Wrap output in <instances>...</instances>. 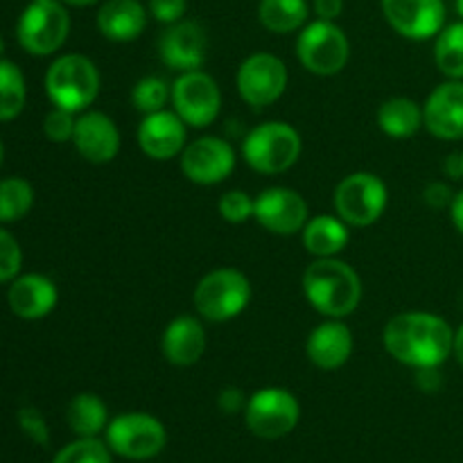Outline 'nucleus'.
Returning a JSON list of instances; mask_svg holds the SVG:
<instances>
[{
    "label": "nucleus",
    "mask_w": 463,
    "mask_h": 463,
    "mask_svg": "<svg viewBox=\"0 0 463 463\" xmlns=\"http://www.w3.org/2000/svg\"><path fill=\"white\" fill-rule=\"evenodd\" d=\"M71 34V16L61 0H32L16 25L18 43L34 57L54 54Z\"/></svg>",
    "instance_id": "obj_7"
},
{
    "label": "nucleus",
    "mask_w": 463,
    "mask_h": 463,
    "mask_svg": "<svg viewBox=\"0 0 463 463\" xmlns=\"http://www.w3.org/2000/svg\"><path fill=\"white\" fill-rule=\"evenodd\" d=\"M312 9L321 21H337L344 12V0H312Z\"/></svg>",
    "instance_id": "obj_41"
},
{
    "label": "nucleus",
    "mask_w": 463,
    "mask_h": 463,
    "mask_svg": "<svg viewBox=\"0 0 463 463\" xmlns=\"http://www.w3.org/2000/svg\"><path fill=\"white\" fill-rule=\"evenodd\" d=\"M45 93L54 107L81 113L99 95V71L84 54H61L45 72Z\"/></svg>",
    "instance_id": "obj_3"
},
{
    "label": "nucleus",
    "mask_w": 463,
    "mask_h": 463,
    "mask_svg": "<svg viewBox=\"0 0 463 463\" xmlns=\"http://www.w3.org/2000/svg\"><path fill=\"white\" fill-rule=\"evenodd\" d=\"M18 428L23 430L25 437H30L36 446H48L50 441V430L48 423H45L43 414H41L36 407H21L18 410Z\"/></svg>",
    "instance_id": "obj_36"
},
{
    "label": "nucleus",
    "mask_w": 463,
    "mask_h": 463,
    "mask_svg": "<svg viewBox=\"0 0 463 463\" xmlns=\"http://www.w3.org/2000/svg\"><path fill=\"white\" fill-rule=\"evenodd\" d=\"M63 5H72V7H89V5H95L98 0H61Z\"/></svg>",
    "instance_id": "obj_45"
},
{
    "label": "nucleus",
    "mask_w": 463,
    "mask_h": 463,
    "mask_svg": "<svg viewBox=\"0 0 463 463\" xmlns=\"http://www.w3.org/2000/svg\"><path fill=\"white\" fill-rule=\"evenodd\" d=\"M452 355L457 357L459 366L463 369V324L455 330V344H452Z\"/></svg>",
    "instance_id": "obj_44"
},
{
    "label": "nucleus",
    "mask_w": 463,
    "mask_h": 463,
    "mask_svg": "<svg viewBox=\"0 0 463 463\" xmlns=\"http://www.w3.org/2000/svg\"><path fill=\"white\" fill-rule=\"evenodd\" d=\"M446 172L452 176V179H461V154H452V156L446 158Z\"/></svg>",
    "instance_id": "obj_43"
},
{
    "label": "nucleus",
    "mask_w": 463,
    "mask_h": 463,
    "mask_svg": "<svg viewBox=\"0 0 463 463\" xmlns=\"http://www.w3.org/2000/svg\"><path fill=\"white\" fill-rule=\"evenodd\" d=\"M172 98V84H167L161 77H143L134 84L131 89V104L138 113L149 116V113H156L165 109V104Z\"/></svg>",
    "instance_id": "obj_31"
},
{
    "label": "nucleus",
    "mask_w": 463,
    "mask_h": 463,
    "mask_svg": "<svg viewBox=\"0 0 463 463\" xmlns=\"http://www.w3.org/2000/svg\"><path fill=\"white\" fill-rule=\"evenodd\" d=\"M0 165H3V143H0Z\"/></svg>",
    "instance_id": "obj_48"
},
{
    "label": "nucleus",
    "mask_w": 463,
    "mask_h": 463,
    "mask_svg": "<svg viewBox=\"0 0 463 463\" xmlns=\"http://www.w3.org/2000/svg\"><path fill=\"white\" fill-rule=\"evenodd\" d=\"M249 398L244 396L242 389L238 387H224L217 396V407H220L224 414H238V411H244Z\"/></svg>",
    "instance_id": "obj_39"
},
{
    "label": "nucleus",
    "mask_w": 463,
    "mask_h": 463,
    "mask_svg": "<svg viewBox=\"0 0 463 463\" xmlns=\"http://www.w3.org/2000/svg\"><path fill=\"white\" fill-rule=\"evenodd\" d=\"M66 419L77 437H98V434L102 432V430H107L109 425L107 402H104L98 393H77L71 401V405H68Z\"/></svg>",
    "instance_id": "obj_27"
},
{
    "label": "nucleus",
    "mask_w": 463,
    "mask_h": 463,
    "mask_svg": "<svg viewBox=\"0 0 463 463\" xmlns=\"http://www.w3.org/2000/svg\"><path fill=\"white\" fill-rule=\"evenodd\" d=\"M77 118L72 111H66L61 107H54L52 111H48L43 120V134L50 143H72V134H75Z\"/></svg>",
    "instance_id": "obj_34"
},
{
    "label": "nucleus",
    "mask_w": 463,
    "mask_h": 463,
    "mask_svg": "<svg viewBox=\"0 0 463 463\" xmlns=\"http://www.w3.org/2000/svg\"><path fill=\"white\" fill-rule=\"evenodd\" d=\"M172 111L181 118L188 127L203 129L213 125L220 116L222 109V90L217 81L208 72L188 71L179 72L172 81Z\"/></svg>",
    "instance_id": "obj_11"
},
{
    "label": "nucleus",
    "mask_w": 463,
    "mask_h": 463,
    "mask_svg": "<svg viewBox=\"0 0 463 463\" xmlns=\"http://www.w3.org/2000/svg\"><path fill=\"white\" fill-rule=\"evenodd\" d=\"M3 48H5V43H3V34H0V54H3Z\"/></svg>",
    "instance_id": "obj_47"
},
{
    "label": "nucleus",
    "mask_w": 463,
    "mask_h": 463,
    "mask_svg": "<svg viewBox=\"0 0 463 463\" xmlns=\"http://www.w3.org/2000/svg\"><path fill=\"white\" fill-rule=\"evenodd\" d=\"M389 25L410 41L434 39L446 23L443 0H380Z\"/></svg>",
    "instance_id": "obj_15"
},
{
    "label": "nucleus",
    "mask_w": 463,
    "mask_h": 463,
    "mask_svg": "<svg viewBox=\"0 0 463 463\" xmlns=\"http://www.w3.org/2000/svg\"><path fill=\"white\" fill-rule=\"evenodd\" d=\"M375 120L384 136L405 140L419 134L423 127V107L416 99L398 95V98H389L380 104Z\"/></svg>",
    "instance_id": "obj_25"
},
{
    "label": "nucleus",
    "mask_w": 463,
    "mask_h": 463,
    "mask_svg": "<svg viewBox=\"0 0 463 463\" xmlns=\"http://www.w3.org/2000/svg\"><path fill=\"white\" fill-rule=\"evenodd\" d=\"M443 378L439 369H416V387L425 393H437L441 389Z\"/></svg>",
    "instance_id": "obj_40"
},
{
    "label": "nucleus",
    "mask_w": 463,
    "mask_h": 463,
    "mask_svg": "<svg viewBox=\"0 0 463 463\" xmlns=\"http://www.w3.org/2000/svg\"><path fill=\"white\" fill-rule=\"evenodd\" d=\"M253 208H256V199L249 197L244 190H229L217 202V211H220L222 220L229 224H244L253 217Z\"/></svg>",
    "instance_id": "obj_33"
},
{
    "label": "nucleus",
    "mask_w": 463,
    "mask_h": 463,
    "mask_svg": "<svg viewBox=\"0 0 463 463\" xmlns=\"http://www.w3.org/2000/svg\"><path fill=\"white\" fill-rule=\"evenodd\" d=\"M57 285L43 274L16 276L9 285V310L25 321H36L48 317L57 307Z\"/></svg>",
    "instance_id": "obj_21"
},
{
    "label": "nucleus",
    "mask_w": 463,
    "mask_h": 463,
    "mask_svg": "<svg viewBox=\"0 0 463 463\" xmlns=\"http://www.w3.org/2000/svg\"><path fill=\"white\" fill-rule=\"evenodd\" d=\"M384 351L410 369H441L452 355L455 330L434 312H401L383 333Z\"/></svg>",
    "instance_id": "obj_1"
},
{
    "label": "nucleus",
    "mask_w": 463,
    "mask_h": 463,
    "mask_svg": "<svg viewBox=\"0 0 463 463\" xmlns=\"http://www.w3.org/2000/svg\"><path fill=\"white\" fill-rule=\"evenodd\" d=\"M303 140L292 125L280 120L253 127L242 140V158L253 172L283 175L298 161Z\"/></svg>",
    "instance_id": "obj_5"
},
{
    "label": "nucleus",
    "mask_w": 463,
    "mask_h": 463,
    "mask_svg": "<svg viewBox=\"0 0 463 463\" xmlns=\"http://www.w3.org/2000/svg\"><path fill=\"white\" fill-rule=\"evenodd\" d=\"M389 203V190L373 172H353L344 176L333 194L335 215L348 226L364 229L383 217Z\"/></svg>",
    "instance_id": "obj_8"
},
{
    "label": "nucleus",
    "mask_w": 463,
    "mask_h": 463,
    "mask_svg": "<svg viewBox=\"0 0 463 463\" xmlns=\"http://www.w3.org/2000/svg\"><path fill=\"white\" fill-rule=\"evenodd\" d=\"M301 405L297 396L283 387L258 389L244 407V423L258 439H283L297 428Z\"/></svg>",
    "instance_id": "obj_10"
},
{
    "label": "nucleus",
    "mask_w": 463,
    "mask_h": 463,
    "mask_svg": "<svg viewBox=\"0 0 463 463\" xmlns=\"http://www.w3.org/2000/svg\"><path fill=\"white\" fill-rule=\"evenodd\" d=\"M289 72L283 59L269 52H253L240 63L235 84L238 93L249 107L265 109L279 102L288 90Z\"/></svg>",
    "instance_id": "obj_12"
},
{
    "label": "nucleus",
    "mask_w": 463,
    "mask_h": 463,
    "mask_svg": "<svg viewBox=\"0 0 463 463\" xmlns=\"http://www.w3.org/2000/svg\"><path fill=\"white\" fill-rule=\"evenodd\" d=\"M461 172H463V152H461Z\"/></svg>",
    "instance_id": "obj_49"
},
{
    "label": "nucleus",
    "mask_w": 463,
    "mask_h": 463,
    "mask_svg": "<svg viewBox=\"0 0 463 463\" xmlns=\"http://www.w3.org/2000/svg\"><path fill=\"white\" fill-rule=\"evenodd\" d=\"M455 7H457V14H459L463 21V0H455Z\"/></svg>",
    "instance_id": "obj_46"
},
{
    "label": "nucleus",
    "mask_w": 463,
    "mask_h": 463,
    "mask_svg": "<svg viewBox=\"0 0 463 463\" xmlns=\"http://www.w3.org/2000/svg\"><path fill=\"white\" fill-rule=\"evenodd\" d=\"M208 34L197 21H179L167 25L158 39V57L170 71H199L206 61Z\"/></svg>",
    "instance_id": "obj_16"
},
{
    "label": "nucleus",
    "mask_w": 463,
    "mask_h": 463,
    "mask_svg": "<svg viewBox=\"0 0 463 463\" xmlns=\"http://www.w3.org/2000/svg\"><path fill=\"white\" fill-rule=\"evenodd\" d=\"M235 170V149L229 140L202 136L181 152V172L197 185H217Z\"/></svg>",
    "instance_id": "obj_13"
},
{
    "label": "nucleus",
    "mask_w": 463,
    "mask_h": 463,
    "mask_svg": "<svg viewBox=\"0 0 463 463\" xmlns=\"http://www.w3.org/2000/svg\"><path fill=\"white\" fill-rule=\"evenodd\" d=\"M297 57L307 72L317 77H333L346 68L351 43L335 21L307 23L297 39Z\"/></svg>",
    "instance_id": "obj_6"
},
{
    "label": "nucleus",
    "mask_w": 463,
    "mask_h": 463,
    "mask_svg": "<svg viewBox=\"0 0 463 463\" xmlns=\"http://www.w3.org/2000/svg\"><path fill=\"white\" fill-rule=\"evenodd\" d=\"M136 140H138L140 152L147 158L170 161V158L181 156L188 145V125L175 111L163 109L140 120Z\"/></svg>",
    "instance_id": "obj_17"
},
{
    "label": "nucleus",
    "mask_w": 463,
    "mask_h": 463,
    "mask_svg": "<svg viewBox=\"0 0 463 463\" xmlns=\"http://www.w3.org/2000/svg\"><path fill=\"white\" fill-rule=\"evenodd\" d=\"M303 247L315 258H335L351 240L348 224L337 215H317L303 226Z\"/></svg>",
    "instance_id": "obj_24"
},
{
    "label": "nucleus",
    "mask_w": 463,
    "mask_h": 463,
    "mask_svg": "<svg viewBox=\"0 0 463 463\" xmlns=\"http://www.w3.org/2000/svg\"><path fill=\"white\" fill-rule=\"evenodd\" d=\"M450 220H452V224H455V229L459 231V235L463 238V190L455 193V199H452Z\"/></svg>",
    "instance_id": "obj_42"
},
{
    "label": "nucleus",
    "mask_w": 463,
    "mask_h": 463,
    "mask_svg": "<svg viewBox=\"0 0 463 463\" xmlns=\"http://www.w3.org/2000/svg\"><path fill=\"white\" fill-rule=\"evenodd\" d=\"M303 294L319 315L344 319L362 303V279L348 262L335 258H317L303 274Z\"/></svg>",
    "instance_id": "obj_2"
},
{
    "label": "nucleus",
    "mask_w": 463,
    "mask_h": 463,
    "mask_svg": "<svg viewBox=\"0 0 463 463\" xmlns=\"http://www.w3.org/2000/svg\"><path fill=\"white\" fill-rule=\"evenodd\" d=\"M185 9H188L185 0H149V14L154 16V21L163 23V25L184 21Z\"/></svg>",
    "instance_id": "obj_37"
},
{
    "label": "nucleus",
    "mask_w": 463,
    "mask_h": 463,
    "mask_svg": "<svg viewBox=\"0 0 463 463\" xmlns=\"http://www.w3.org/2000/svg\"><path fill=\"white\" fill-rule=\"evenodd\" d=\"M434 63L448 80H463V21L450 23L434 36Z\"/></svg>",
    "instance_id": "obj_28"
},
{
    "label": "nucleus",
    "mask_w": 463,
    "mask_h": 463,
    "mask_svg": "<svg viewBox=\"0 0 463 463\" xmlns=\"http://www.w3.org/2000/svg\"><path fill=\"white\" fill-rule=\"evenodd\" d=\"M72 145L84 161L93 165H107L120 152V129L107 113L84 111L77 118Z\"/></svg>",
    "instance_id": "obj_18"
},
{
    "label": "nucleus",
    "mask_w": 463,
    "mask_h": 463,
    "mask_svg": "<svg viewBox=\"0 0 463 463\" xmlns=\"http://www.w3.org/2000/svg\"><path fill=\"white\" fill-rule=\"evenodd\" d=\"M423 127L439 140L463 138V80H448L428 95Z\"/></svg>",
    "instance_id": "obj_19"
},
{
    "label": "nucleus",
    "mask_w": 463,
    "mask_h": 463,
    "mask_svg": "<svg viewBox=\"0 0 463 463\" xmlns=\"http://www.w3.org/2000/svg\"><path fill=\"white\" fill-rule=\"evenodd\" d=\"M353 333L342 319H330L317 326L306 339V355L317 369L337 371L351 360Z\"/></svg>",
    "instance_id": "obj_20"
},
{
    "label": "nucleus",
    "mask_w": 463,
    "mask_h": 463,
    "mask_svg": "<svg viewBox=\"0 0 463 463\" xmlns=\"http://www.w3.org/2000/svg\"><path fill=\"white\" fill-rule=\"evenodd\" d=\"M163 357L172 366H194L206 351V330L193 315L175 317L161 337Z\"/></svg>",
    "instance_id": "obj_22"
},
{
    "label": "nucleus",
    "mask_w": 463,
    "mask_h": 463,
    "mask_svg": "<svg viewBox=\"0 0 463 463\" xmlns=\"http://www.w3.org/2000/svg\"><path fill=\"white\" fill-rule=\"evenodd\" d=\"M27 89L21 68L0 59V122L14 120L25 109Z\"/></svg>",
    "instance_id": "obj_29"
},
{
    "label": "nucleus",
    "mask_w": 463,
    "mask_h": 463,
    "mask_svg": "<svg viewBox=\"0 0 463 463\" xmlns=\"http://www.w3.org/2000/svg\"><path fill=\"white\" fill-rule=\"evenodd\" d=\"M310 5L307 0H260L258 18L262 27L274 34H289L301 32L307 25Z\"/></svg>",
    "instance_id": "obj_26"
},
{
    "label": "nucleus",
    "mask_w": 463,
    "mask_h": 463,
    "mask_svg": "<svg viewBox=\"0 0 463 463\" xmlns=\"http://www.w3.org/2000/svg\"><path fill=\"white\" fill-rule=\"evenodd\" d=\"M98 30L113 43H129L143 34L147 25V9L140 0H107L99 7Z\"/></svg>",
    "instance_id": "obj_23"
},
{
    "label": "nucleus",
    "mask_w": 463,
    "mask_h": 463,
    "mask_svg": "<svg viewBox=\"0 0 463 463\" xmlns=\"http://www.w3.org/2000/svg\"><path fill=\"white\" fill-rule=\"evenodd\" d=\"M253 220L274 235H294L301 233L303 226L307 224L310 208L297 190L271 185L256 197Z\"/></svg>",
    "instance_id": "obj_14"
},
{
    "label": "nucleus",
    "mask_w": 463,
    "mask_h": 463,
    "mask_svg": "<svg viewBox=\"0 0 463 463\" xmlns=\"http://www.w3.org/2000/svg\"><path fill=\"white\" fill-rule=\"evenodd\" d=\"M167 443L165 425L145 411L120 414L107 425V446L111 452L131 461L154 459Z\"/></svg>",
    "instance_id": "obj_9"
},
{
    "label": "nucleus",
    "mask_w": 463,
    "mask_h": 463,
    "mask_svg": "<svg viewBox=\"0 0 463 463\" xmlns=\"http://www.w3.org/2000/svg\"><path fill=\"white\" fill-rule=\"evenodd\" d=\"M253 289L247 274L233 267H220L203 276L193 294L194 310L202 319L224 324L235 319L251 303Z\"/></svg>",
    "instance_id": "obj_4"
},
{
    "label": "nucleus",
    "mask_w": 463,
    "mask_h": 463,
    "mask_svg": "<svg viewBox=\"0 0 463 463\" xmlns=\"http://www.w3.org/2000/svg\"><path fill=\"white\" fill-rule=\"evenodd\" d=\"M423 199L428 206L432 208H450L452 199H455V193L450 190V185L441 184V181H434V184H428V188L423 190Z\"/></svg>",
    "instance_id": "obj_38"
},
{
    "label": "nucleus",
    "mask_w": 463,
    "mask_h": 463,
    "mask_svg": "<svg viewBox=\"0 0 463 463\" xmlns=\"http://www.w3.org/2000/svg\"><path fill=\"white\" fill-rule=\"evenodd\" d=\"M52 463H111V448L98 437L77 439L57 452Z\"/></svg>",
    "instance_id": "obj_32"
},
{
    "label": "nucleus",
    "mask_w": 463,
    "mask_h": 463,
    "mask_svg": "<svg viewBox=\"0 0 463 463\" xmlns=\"http://www.w3.org/2000/svg\"><path fill=\"white\" fill-rule=\"evenodd\" d=\"M34 206V188L25 179L7 176L0 181V224L23 220Z\"/></svg>",
    "instance_id": "obj_30"
},
{
    "label": "nucleus",
    "mask_w": 463,
    "mask_h": 463,
    "mask_svg": "<svg viewBox=\"0 0 463 463\" xmlns=\"http://www.w3.org/2000/svg\"><path fill=\"white\" fill-rule=\"evenodd\" d=\"M23 265V251L21 244L16 242L9 231L0 229V283L14 280L21 271Z\"/></svg>",
    "instance_id": "obj_35"
}]
</instances>
